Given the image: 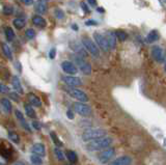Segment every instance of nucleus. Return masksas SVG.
<instances>
[{"instance_id": "nucleus-20", "label": "nucleus", "mask_w": 166, "mask_h": 165, "mask_svg": "<svg viewBox=\"0 0 166 165\" xmlns=\"http://www.w3.org/2000/svg\"><path fill=\"white\" fill-rule=\"evenodd\" d=\"M0 103H1L2 108L4 109L5 112H8V113L11 112L12 111V103L8 98H2V99L0 100Z\"/></svg>"}, {"instance_id": "nucleus-15", "label": "nucleus", "mask_w": 166, "mask_h": 165, "mask_svg": "<svg viewBox=\"0 0 166 165\" xmlns=\"http://www.w3.org/2000/svg\"><path fill=\"white\" fill-rule=\"evenodd\" d=\"M15 114H16L17 120H18L19 122H20V124L22 125V127L24 128L25 130L28 131V132H31V129H30V127L28 126V124H27L26 120H25V117H24V115H23V113L21 112V111L17 109V110L15 111Z\"/></svg>"}, {"instance_id": "nucleus-37", "label": "nucleus", "mask_w": 166, "mask_h": 165, "mask_svg": "<svg viewBox=\"0 0 166 165\" xmlns=\"http://www.w3.org/2000/svg\"><path fill=\"white\" fill-rule=\"evenodd\" d=\"M85 25L86 26H97L98 22L94 21V20H87V21L85 22Z\"/></svg>"}, {"instance_id": "nucleus-49", "label": "nucleus", "mask_w": 166, "mask_h": 165, "mask_svg": "<svg viewBox=\"0 0 166 165\" xmlns=\"http://www.w3.org/2000/svg\"><path fill=\"white\" fill-rule=\"evenodd\" d=\"M98 11L101 12V13H103V12H104V9H103V8H98Z\"/></svg>"}, {"instance_id": "nucleus-10", "label": "nucleus", "mask_w": 166, "mask_h": 165, "mask_svg": "<svg viewBox=\"0 0 166 165\" xmlns=\"http://www.w3.org/2000/svg\"><path fill=\"white\" fill-rule=\"evenodd\" d=\"M62 81L70 87H76V86L82 85V80L78 78V77H74V76H64L62 77Z\"/></svg>"}, {"instance_id": "nucleus-1", "label": "nucleus", "mask_w": 166, "mask_h": 165, "mask_svg": "<svg viewBox=\"0 0 166 165\" xmlns=\"http://www.w3.org/2000/svg\"><path fill=\"white\" fill-rule=\"evenodd\" d=\"M112 138L104 136L102 138L96 140H91L90 142L86 144V149L89 152H94V151H100V150H106L108 149L111 143H112Z\"/></svg>"}, {"instance_id": "nucleus-26", "label": "nucleus", "mask_w": 166, "mask_h": 165, "mask_svg": "<svg viewBox=\"0 0 166 165\" xmlns=\"http://www.w3.org/2000/svg\"><path fill=\"white\" fill-rule=\"evenodd\" d=\"M2 51H3V53H4V55L8 57V59H13V53H12V50H11V48L6 45V44H4L3 43L2 44Z\"/></svg>"}, {"instance_id": "nucleus-35", "label": "nucleus", "mask_w": 166, "mask_h": 165, "mask_svg": "<svg viewBox=\"0 0 166 165\" xmlns=\"http://www.w3.org/2000/svg\"><path fill=\"white\" fill-rule=\"evenodd\" d=\"M13 8H12V6H9V5H6L3 8V14L4 15H12L13 14Z\"/></svg>"}, {"instance_id": "nucleus-13", "label": "nucleus", "mask_w": 166, "mask_h": 165, "mask_svg": "<svg viewBox=\"0 0 166 165\" xmlns=\"http://www.w3.org/2000/svg\"><path fill=\"white\" fill-rule=\"evenodd\" d=\"M48 9V0H36L35 3V11L39 14H45Z\"/></svg>"}, {"instance_id": "nucleus-11", "label": "nucleus", "mask_w": 166, "mask_h": 165, "mask_svg": "<svg viewBox=\"0 0 166 165\" xmlns=\"http://www.w3.org/2000/svg\"><path fill=\"white\" fill-rule=\"evenodd\" d=\"M62 69L64 73L69 74V75H75L78 72L77 67L73 62L69 61V60H66V61H63L62 63Z\"/></svg>"}, {"instance_id": "nucleus-33", "label": "nucleus", "mask_w": 166, "mask_h": 165, "mask_svg": "<svg viewBox=\"0 0 166 165\" xmlns=\"http://www.w3.org/2000/svg\"><path fill=\"white\" fill-rule=\"evenodd\" d=\"M26 38L27 39H29V40H31V39H33L35 36V31L33 29H31V28H29V29H27L26 30Z\"/></svg>"}, {"instance_id": "nucleus-42", "label": "nucleus", "mask_w": 166, "mask_h": 165, "mask_svg": "<svg viewBox=\"0 0 166 165\" xmlns=\"http://www.w3.org/2000/svg\"><path fill=\"white\" fill-rule=\"evenodd\" d=\"M81 8H82V9H83V11L84 12H85V13H89V9H88V8H87V5L85 4V3H84V2H81Z\"/></svg>"}, {"instance_id": "nucleus-17", "label": "nucleus", "mask_w": 166, "mask_h": 165, "mask_svg": "<svg viewBox=\"0 0 166 165\" xmlns=\"http://www.w3.org/2000/svg\"><path fill=\"white\" fill-rule=\"evenodd\" d=\"M32 153L35 155H38V156H45L46 154V150H45V146L42 143H35L33 144L31 147Z\"/></svg>"}, {"instance_id": "nucleus-41", "label": "nucleus", "mask_w": 166, "mask_h": 165, "mask_svg": "<svg viewBox=\"0 0 166 165\" xmlns=\"http://www.w3.org/2000/svg\"><path fill=\"white\" fill-rule=\"evenodd\" d=\"M32 126L35 130H40V128H42L40 127V124L39 122H32Z\"/></svg>"}, {"instance_id": "nucleus-16", "label": "nucleus", "mask_w": 166, "mask_h": 165, "mask_svg": "<svg viewBox=\"0 0 166 165\" xmlns=\"http://www.w3.org/2000/svg\"><path fill=\"white\" fill-rule=\"evenodd\" d=\"M105 38H106L108 45H109V49H114L115 46H116V35H115V33L108 31L105 35Z\"/></svg>"}, {"instance_id": "nucleus-47", "label": "nucleus", "mask_w": 166, "mask_h": 165, "mask_svg": "<svg viewBox=\"0 0 166 165\" xmlns=\"http://www.w3.org/2000/svg\"><path fill=\"white\" fill-rule=\"evenodd\" d=\"M73 29L78 30V26H76V25H73Z\"/></svg>"}, {"instance_id": "nucleus-36", "label": "nucleus", "mask_w": 166, "mask_h": 165, "mask_svg": "<svg viewBox=\"0 0 166 165\" xmlns=\"http://www.w3.org/2000/svg\"><path fill=\"white\" fill-rule=\"evenodd\" d=\"M0 93H9V88L4 84L0 83Z\"/></svg>"}, {"instance_id": "nucleus-9", "label": "nucleus", "mask_w": 166, "mask_h": 165, "mask_svg": "<svg viewBox=\"0 0 166 165\" xmlns=\"http://www.w3.org/2000/svg\"><path fill=\"white\" fill-rule=\"evenodd\" d=\"M152 55H153L156 61L158 62H162L163 60H165V51L159 46L153 47V49H152Z\"/></svg>"}, {"instance_id": "nucleus-39", "label": "nucleus", "mask_w": 166, "mask_h": 165, "mask_svg": "<svg viewBox=\"0 0 166 165\" xmlns=\"http://www.w3.org/2000/svg\"><path fill=\"white\" fill-rule=\"evenodd\" d=\"M9 96H11V99L15 100L16 102H19V97L17 95V93H9Z\"/></svg>"}, {"instance_id": "nucleus-8", "label": "nucleus", "mask_w": 166, "mask_h": 165, "mask_svg": "<svg viewBox=\"0 0 166 165\" xmlns=\"http://www.w3.org/2000/svg\"><path fill=\"white\" fill-rule=\"evenodd\" d=\"M94 41H96L97 45L99 46L103 51L107 52V51H109L110 50L109 45H108V42H107L106 38H105V35H101L100 32H94Z\"/></svg>"}, {"instance_id": "nucleus-2", "label": "nucleus", "mask_w": 166, "mask_h": 165, "mask_svg": "<svg viewBox=\"0 0 166 165\" xmlns=\"http://www.w3.org/2000/svg\"><path fill=\"white\" fill-rule=\"evenodd\" d=\"M106 135V131L100 128H93V129H87L82 134V139L84 141H91L96 140L99 138H102Z\"/></svg>"}, {"instance_id": "nucleus-34", "label": "nucleus", "mask_w": 166, "mask_h": 165, "mask_svg": "<svg viewBox=\"0 0 166 165\" xmlns=\"http://www.w3.org/2000/svg\"><path fill=\"white\" fill-rule=\"evenodd\" d=\"M54 14H55V16H56V18L57 19H63L64 18V13H63V11H62L60 8H56L55 9V12H54Z\"/></svg>"}, {"instance_id": "nucleus-43", "label": "nucleus", "mask_w": 166, "mask_h": 165, "mask_svg": "<svg viewBox=\"0 0 166 165\" xmlns=\"http://www.w3.org/2000/svg\"><path fill=\"white\" fill-rule=\"evenodd\" d=\"M21 1L24 3L25 5H30L33 3V0H21Z\"/></svg>"}, {"instance_id": "nucleus-27", "label": "nucleus", "mask_w": 166, "mask_h": 165, "mask_svg": "<svg viewBox=\"0 0 166 165\" xmlns=\"http://www.w3.org/2000/svg\"><path fill=\"white\" fill-rule=\"evenodd\" d=\"M5 36H6V40L9 42L13 41V39H15V32H13V30L11 27H6L5 28Z\"/></svg>"}, {"instance_id": "nucleus-14", "label": "nucleus", "mask_w": 166, "mask_h": 165, "mask_svg": "<svg viewBox=\"0 0 166 165\" xmlns=\"http://www.w3.org/2000/svg\"><path fill=\"white\" fill-rule=\"evenodd\" d=\"M131 164H132V158L129 156L120 157L109 163V165H131Z\"/></svg>"}, {"instance_id": "nucleus-19", "label": "nucleus", "mask_w": 166, "mask_h": 165, "mask_svg": "<svg viewBox=\"0 0 166 165\" xmlns=\"http://www.w3.org/2000/svg\"><path fill=\"white\" fill-rule=\"evenodd\" d=\"M28 100H29V102L31 103L33 106H35V107H40V106H42V101H40V98L38 96H35V93H29V95H28Z\"/></svg>"}, {"instance_id": "nucleus-21", "label": "nucleus", "mask_w": 166, "mask_h": 165, "mask_svg": "<svg viewBox=\"0 0 166 165\" xmlns=\"http://www.w3.org/2000/svg\"><path fill=\"white\" fill-rule=\"evenodd\" d=\"M159 38H160V35H159V32L157 31V30H152L147 36V42L150 44L155 43L156 41H158Z\"/></svg>"}, {"instance_id": "nucleus-38", "label": "nucleus", "mask_w": 166, "mask_h": 165, "mask_svg": "<svg viewBox=\"0 0 166 165\" xmlns=\"http://www.w3.org/2000/svg\"><path fill=\"white\" fill-rule=\"evenodd\" d=\"M55 56H56V49L52 48L51 50H50V52H49V57L51 59H54V58H55Z\"/></svg>"}, {"instance_id": "nucleus-18", "label": "nucleus", "mask_w": 166, "mask_h": 165, "mask_svg": "<svg viewBox=\"0 0 166 165\" xmlns=\"http://www.w3.org/2000/svg\"><path fill=\"white\" fill-rule=\"evenodd\" d=\"M12 84H13V88L17 90V93H21V95H22V93H24V89H23V87H22V84H21V81H20L19 77L13 76V78H12Z\"/></svg>"}, {"instance_id": "nucleus-44", "label": "nucleus", "mask_w": 166, "mask_h": 165, "mask_svg": "<svg viewBox=\"0 0 166 165\" xmlns=\"http://www.w3.org/2000/svg\"><path fill=\"white\" fill-rule=\"evenodd\" d=\"M0 165H6V161L4 157H0Z\"/></svg>"}, {"instance_id": "nucleus-28", "label": "nucleus", "mask_w": 166, "mask_h": 165, "mask_svg": "<svg viewBox=\"0 0 166 165\" xmlns=\"http://www.w3.org/2000/svg\"><path fill=\"white\" fill-rule=\"evenodd\" d=\"M30 160H31V163L33 165H42L43 164V159L40 158V156H38V155H31L30 156Z\"/></svg>"}, {"instance_id": "nucleus-24", "label": "nucleus", "mask_w": 166, "mask_h": 165, "mask_svg": "<svg viewBox=\"0 0 166 165\" xmlns=\"http://www.w3.org/2000/svg\"><path fill=\"white\" fill-rule=\"evenodd\" d=\"M24 108H25V112H26L27 116H28V117H31V119H35V117H36L35 111V109L32 108L31 105H29V104H25Z\"/></svg>"}, {"instance_id": "nucleus-40", "label": "nucleus", "mask_w": 166, "mask_h": 165, "mask_svg": "<svg viewBox=\"0 0 166 165\" xmlns=\"http://www.w3.org/2000/svg\"><path fill=\"white\" fill-rule=\"evenodd\" d=\"M67 119H70V120H74V112L72 110H67Z\"/></svg>"}, {"instance_id": "nucleus-22", "label": "nucleus", "mask_w": 166, "mask_h": 165, "mask_svg": "<svg viewBox=\"0 0 166 165\" xmlns=\"http://www.w3.org/2000/svg\"><path fill=\"white\" fill-rule=\"evenodd\" d=\"M32 22H33V24L36 25V26H39V27H45L46 24H47L46 20L44 18H42V17H40V16H35V17H33Z\"/></svg>"}, {"instance_id": "nucleus-5", "label": "nucleus", "mask_w": 166, "mask_h": 165, "mask_svg": "<svg viewBox=\"0 0 166 165\" xmlns=\"http://www.w3.org/2000/svg\"><path fill=\"white\" fill-rule=\"evenodd\" d=\"M82 45L84 46L86 51H88L94 57H99L100 56V50L97 47V45L94 44L89 38H83L82 39Z\"/></svg>"}, {"instance_id": "nucleus-48", "label": "nucleus", "mask_w": 166, "mask_h": 165, "mask_svg": "<svg viewBox=\"0 0 166 165\" xmlns=\"http://www.w3.org/2000/svg\"><path fill=\"white\" fill-rule=\"evenodd\" d=\"M15 165H25L24 163H22V162H19V163H16Z\"/></svg>"}, {"instance_id": "nucleus-32", "label": "nucleus", "mask_w": 166, "mask_h": 165, "mask_svg": "<svg viewBox=\"0 0 166 165\" xmlns=\"http://www.w3.org/2000/svg\"><path fill=\"white\" fill-rule=\"evenodd\" d=\"M51 138H52V140L54 141V143H55L57 146H62V142L58 139V137L56 136V134L54 132H51Z\"/></svg>"}, {"instance_id": "nucleus-31", "label": "nucleus", "mask_w": 166, "mask_h": 165, "mask_svg": "<svg viewBox=\"0 0 166 165\" xmlns=\"http://www.w3.org/2000/svg\"><path fill=\"white\" fill-rule=\"evenodd\" d=\"M54 153H55L56 155V157H57V159L60 160V161H63L64 159H66V157H64V154H63V152L58 149V147H55L54 149Z\"/></svg>"}, {"instance_id": "nucleus-3", "label": "nucleus", "mask_w": 166, "mask_h": 165, "mask_svg": "<svg viewBox=\"0 0 166 165\" xmlns=\"http://www.w3.org/2000/svg\"><path fill=\"white\" fill-rule=\"evenodd\" d=\"M64 90L67 92V95H70L74 99H76L78 101H80V102H87L88 101V97L84 92L82 90L76 88V87H64Z\"/></svg>"}, {"instance_id": "nucleus-45", "label": "nucleus", "mask_w": 166, "mask_h": 165, "mask_svg": "<svg viewBox=\"0 0 166 165\" xmlns=\"http://www.w3.org/2000/svg\"><path fill=\"white\" fill-rule=\"evenodd\" d=\"M88 3L90 5H93V6H96L97 5V1L96 0H88Z\"/></svg>"}, {"instance_id": "nucleus-4", "label": "nucleus", "mask_w": 166, "mask_h": 165, "mask_svg": "<svg viewBox=\"0 0 166 165\" xmlns=\"http://www.w3.org/2000/svg\"><path fill=\"white\" fill-rule=\"evenodd\" d=\"M73 58H74V61H75L77 67L81 70V72H82L83 74H85V75H90L91 74L90 63H88L85 59L83 58V57H81L79 55H75Z\"/></svg>"}, {"instance_id": "nucleus-25", "label": "nucleus", "mask_w": 166, "mask_h": 165, "mask_svg": "<svg viewBox=\"0 0 166 165\" xmlns=\"http://www.w3.org/2000/svg\"><path fill=\"white\" fill-rule=\"evenodd\" d=\"M67 158L69 159V161L71 163H76L77 160H78V157H77V154L75 153L74 151H67Z\"/></svg>"}, {"instance_id": "nucleus-12", "label": "nucleus", "mask_w": 166, "mask_h": 165, "mask_svg": "<svg viewBox=\"0 0 166 165\" xmlns=\"http://www.w3.org/2000/svg\"><path fill=\"white\" fill-rule=\"evenodd\" d=\"M70 48L72 49L74 52H76L77 55H79L81 57H86V55H87L84 46L82 47L79 43H77V42H71L70 43Z\"/></svg>"}, {"instance_id": "nucleus-30", "label": "nucleus", "mask_w": 166, "mask_h": 165, "mask_svg": "<svg viewBox=\"0 0 166 165\" xmlns=\"http://www.w3.org/2000/svg\"><path fill=\"white\" fill-rule=\"evenodd\" d=\"M115 35H116V38L120 40V41H121V42L126 41L127 38H128L127 33L125 31H123V30H117V31L115 32Z\"/></svg>"}, {"instance_id": "nucleus-7", "label": "nucleus", "mask_w": 166, "mask_h": 165, "mask_svg": "<svg viewBox=\"0 0 166 165\" xmlns=\"http://www.w3.org/2000/svg\"><path fill=\"white\" fill-rule=\"evenodd\" d=\"M114 155H115L114 149H109V147H108V149L102 151L99 155H98V159H99L100 163L105 164V163L109 162V161L114 157Z\"/></svg>"}, {"instance_id": "nucleus-6", "label": "nucleus", "mask_w": 166, "mask_h": 165, "mask_svg": "<svg viewBox=\"0 0 166 165\" xmlns=\"http://www.w3.org/2000/svg\"><path fill=\"white\" fill-rule=\"evenodd\" d=\"M73 107H74V110L82 116H89L91 114V108L88 105H86V104H84L82 102L74 103Z\"/></svg>"}, {"instance_id": "nucleus-23", "label": "nucleus", "mask_w": 166, "mask_h": 165, "mask_svg": "<svg viewBox=\"0 0 166 165\" xmlns=\"http://www.w3.org/2000/svg\"><path fill=\"white\" fill-rule=\"evenodd\" d=\"M13 24L17 29H22L26 24V20L23 18H16L13 21Z\"/></svg>"}, {"instance_id": "nucleus-46", "label": "nucleus", "mask_w": 166, "mask_h": 165, "mask_svg": "<svg viewBox=\"0 0 166 165\" xmlns=\"http://www.w3.org/2000/svg\"><path fill=\"white\" fill-rule=\"evenodd\" d=\"M164 70H165V72H166V57H165V60H164Z\"/></svg>"}, {"instance_id": "nucleus-29", "label": "nucleus", "mask_w": 166, "mask_h": 165, "mask_svg": "<svg viewBox=\"0 0 166 165\" xmlns=\"http://www.w3.org/2000/svg\"><path fill=\"white\" fill-rule=\"evenodd\" d=\"M8 138L13 141V142H15V143H19L20 142V136H19V134H17L16 132H13V131L8 132Z\"/></svg>"}]
</instances>
